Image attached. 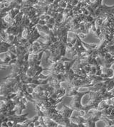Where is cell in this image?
<instances>
[{
  "instance_id": "7",
  "label": "cell",
  "mask_w": 114,
  "mask_h": 127,
  "mask_svg": "<svg viewBox=\"0 0 114 127\" xmlns=\"http://www.w3.org/2000/svg\"><path fill=\"white\" fill-rule=\"evenodd\" d=\"M102 70L103 73L101 74V77H102L103 78H112L114 76V70L111 67H102Z\"/></svg>"
},
{
  "instance_id": "15",
  "label": "cell",
  "mask_w": 114,
  "mask_h": 127,
  "mask_svg": "<svg viewBox=\"0 0 114 127\" xmlns=\"http://www.w3.org/2000/svg\"><path fill=\"white\" fill-rule=\"evenodd\" d=\"M11 26L10 24H9L8 22H6L4 18H1V29L3 30H6L9 26Z\"/></svg>"
},
{
  "instance_id": "13",
  "label": "cell",
  "mask_w": 114,
  "mask_h": 127,
  "mask_svg": "<svg viewBox=\"0 0 114 127\" xmlns=\"http://www.w3.org/2000/svg\"><path fill=\"white\" fill-rule=\"evenodd\" d=\"M81 42L83 43V45L84 46V47L87 49V50H93V49H96L98 46H97V44L96 43H86L85 41H83L82 39H81Z\"/></svg>"
},
{
  "instance_id": "18",
  "label": "cell",
  "mask_w": 114,
  "mask_h": 127,
  "mask_svg": "<svg viewBox=\"0 0 114 127\" xmlns=\"http://www.w3.org/2000/svg\"><path fill=\"white\" fill-rule=\"evenodd\" d=\"M39 24H41V25H46V24H47V21L40 19L39 22Z\"/></svg>"
},
{
  "instance_id": "4",
  "label": "cell",
  "mask_w": 114,
  "mask_h": 127,
  "mask_svg": "<svg viewBox=\"0 0 114 127\" xmlns=\"http://www.w3.org/2000/svg\"><path fill=\"white\" fill-rule=\"evenodd\" d=\"M28 115H29V113H26L24 114H14V115H11L9 117H5L4 119L1 120V122H7L10 121V122H13V124H14L13 127H16V124H21V123L26 121L28 119V118H27Z\"/></svg>"
},
{
  "instance_id": "10",
  "label": "cell",
  "mask_w": 114,
  "mask_h": 127,
  "mask_svg": "<svg viewBox=\"0 0 114 127\" xmlns=\"http://www.w3.org/2000/svg\"><path fill=\"white\" fill-rule=\"evenodd\" d=\"M44 122L46 125V127H57L60 126L57 122L47 117H44Z\"/></svg>"
},
{
  "instance_id": "5",
  "label": "cell",
  "mask_w": 114,
  "mask_h": 127,
  "mask_svg": "<svg viewBox=\"0 0 114 127\" xmlns=\"http://www.w3.org/2000/svg\"><path fill=\"white\" fill-rule=\"evenodd\" d=\"M60 113L62 114V116L63 117V118L68 122H71V119L70 118L72 116L73 113L74 112V109H73L72 108H71L70 107H68L65 104H63V109L59 110Z\"/></svg>"
},
{
  "instance_id": "12",
  "label": "cell",
  "mask_w": 114,
  "mask_h": 127,
  "mask_svg": "<svg viewBox=\"0 0 114 127\" xmlns=\"http://www.w3.org/2000/svg\"><path fill=\"white\" fill-rule=\"evenodd\" d=\"M55 24H56V19L54 17H51L49 20L47 21V24L46 25L51 29V30H53L54 26H55Z\"/></svg>"
},
{
  "instance_id": "8",
  "label": "cell",
  "mask_w": 114,
  "mask_h": 127,
  "mask_svg": "<svg viewBox=\"0 0 114 127\" xmlns=\"http://www.w3.org/2000/svg\"><path fill=\"white\" fill-rule=\"evenodd\" d=\"M6 31L9 35L18 36L19 34V26L16 24H12L6 30Z\"/></svg>"
},
{
  "instance_id": "17",
  "label": "cell",
  "mask_w": 114,
  "mask_h": 127,
  "mask_svg": "<svg viewBox=\"0 0 114 127\" xmlns=\"http://www.w3.org/2000/svg\"><path fill=\"white\" fill-rule=\"evenodd\" d=\"M96 71H97V68H96V66H92L91 67V72L89 73L88 75H95L96 74Z\"/></svg>"
},
{
  "instance_id": "16",
  "label": "cell",
  "mask_w": 114,
  "mask_h": 127,
  "mask_svg": "<svg viewBox=\"0 0 114 127\" xmlns=\"http://www.w3.org/2000/svg\"><path fill=\"white\" fill-rule=\"evenodd\" d=\"M114 89V77L111 78V80L109 81V84L107 85V91H111Z\"/></svg>"
},
{
  "instance_id": "14",
  "label": "cell",
  "mask_w": 114,
  "mask_h": 127,
  "mask_svg": "<svg viewBox=\"0 0 114 127\" xmlns=\"http://www.w3.org/2000/svg\"><path fill=\"white\" fill-rule=\"evenodd\" d=\"M9 38V34L6 33V30L1 29V33H0V40L4 41H6Z\"/></svg>"
},
{
  "instance_id": "11",
  "label": "cell",
  "mask_w": 114,
  "mask_h": 127,
  "mask_svg": "<svg viewBox=\"0 0 114 127\" xmlns=\"http://www.w3.org/2000/svg\"><path fill=\"white\" fill-rule=\"evenodd\" d=\"M75 74H76V72L73 70V68H71L68 72L64 74L65 77H66V82L68 83V85L71 84V82L73 80V79L75 77Z\"/></svg>"
},
{
  "instance_id": "2",
  "label": "cell",
  "mask_w": 114,
  "mask_h": 127,
  "mask_svg": "<svg viewBox=\"0 0 114 127\" xmlns=\"http://www.w3.org/2000/svg\"><path fill=\"white\" fill-rule=\"evenodd\" d=\"M104 114V111L97 110V109H91L89 112L84 115V118H86L85 125L86 127H95L96 123L99 121H101V118Z\"/></svg>"
},
{
  "instance_id": "1",
  "label": "cell",
  "mask_w": 114,
  "mask_h": 127,
  "mask_svg": "<svg viewBox=\"0 0 114 127\" xmlns=\"http://www.w3.org/2000/svg\"><path fill=\"white\" fill-rule=\"evenodd\" d=\"M20 75L15 77H5L2 79L0 87V95H6L10 93H16L21 85Z\"/></svg>"
},
{
  "instance_id": "9",
  "label": "cell",
  "mask_w": 114,
  "mask_h": 127,
  "mask_svg": "<svg viewBox=\"0 0 114 127\" xmlns=\"http://www.w3.org/2000/svg\"><path fill=\"white\" fill-rule=\"evenodd\" d=\"M36 26L37 29L39 30V31L40 32V33L42 34V36L49 35L50 33L52 31V30H51L47 25H41V24H38Z\"/></svg>"
},
{
  "instance_id": "3",
  "label": "cell",
  "mask_w": 114,
  "mask_h": 127,
  "mask_svg": "<svg viewBox=\"0 0 114 127\" xmlns=\"http://www.w3.org/2000/svg\"><path fill=\"white\" fill-rule=\"evenodd\" d=\"M90 92L91 91H88V90L84 92H78L75 96H73V98L69 107L72 108L73 109H74V111L83 110V105H82V104H81V99L84 95L89 94Z\"/></svg>"
},
{
  "instance_id": "6",
  "label": "cell",
  "mask_w": 114,
  "mask_h": 127,
  "mask_svg": "<svg viewBox=\"0 0 114 127\" xmlns=\"http://www.w3.org/2000/svg\"><path fill=\"white\" fill-rule=\"evenodd\" d=\"M39 119V116L37 114L36 117H33L31 119H27L26 121H25L24 122L21 123V124H16V127H35V122L36 121H38Z\"/></svg>"
}]
</instances>
